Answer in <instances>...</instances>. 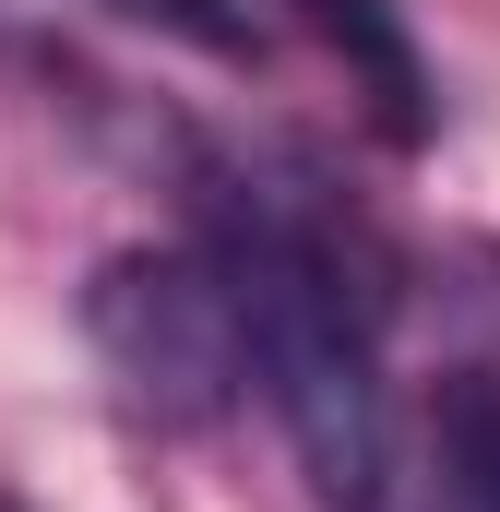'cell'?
<instances>
[{
	"instance_id": "cell-5",
	"label": "cell",
	"mask_w": 500,
	"mask_h": 512,
	"mask_svg": "<svg viewBox=\"0 0 500 512\" xmlns=\"http://www.w3.org/2000/svg\"><path fill=\"white\" fill-rule=\"evenodd\" d=\"M0 512H24V501H0Z\"/></svg>"
},
{
	"instance_id": "cell-3",
	"label": "cell",
	"mask_w": 500,
	"mask_h": 512,
	"mask_svg": "<svg viewBox=\"0 0 500 512\" xmlns=\"http://www.w3.org/2000/svg\"><path fill=\"white\" fill-rule=\"evenodd\" d=\"M310 24H322V48L346 60V84L370 96V120L393 143H429V60H417V36H405V12L393 0H298Z\"/></svg>"
},
{
	"instance_id": "cell-4",
	"label": "cell",
	"mask_w": 500,
	"mask_h": 512,
	"mask_svg": "<svg viewBox=\"0 0 500 512\" xmlns=\"http://www.w3.org/2000/svg\"><path fill=\"white\" fill-rule=\"evenodd\" d=\"M441 512H500V370L441 393Z\"/></svg>"
},
{
	"instance_id": "cell-1",
	"label": "cell",
	"mask_w": 500,
	"mask_h": 512,
	"mask_svg": "<svg viewBox=\"0 0 500 512\" xmlns=\"http://www.w3.org/2000/svg\"><path fill=\"white\" fill-rule=\"evenodd\" d=\"M227 274L250 322V382L274 393L286 453L322 512L393 501V382H381V298L334 251V227L286 203H227Z\"/></svg>"
},
{
	"instance_id": "cell-2",
	"label": "cell",
	"mask_w": 500,
	"mask_h": 512,
	"mask_svg": "<svg viewBox=\"0 0 500 512\" xmlns=\"http://www.w3.org/2000/svg\"><path fill=\"white\" fill-rule=\"evenodd\" d=\"M84 334L120 370V393L167 429L227 417L250 382V322H239V274L227 251H120L84 286Z\"/></svg>"
}]
</instances>
